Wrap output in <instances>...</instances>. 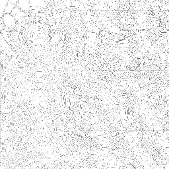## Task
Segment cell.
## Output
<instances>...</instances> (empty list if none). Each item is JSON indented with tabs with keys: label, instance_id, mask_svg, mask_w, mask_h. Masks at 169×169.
<instances>
[{
	"label": "cell",
	"instance_id": "6da1fadb",
	"mask_svg": "<svg viewBox=\"0 0 169 169\" xmlns=\"http://www.w3.org/2000/svg\"><path fill=\"white\" fill-rule=\"evenodd\" d=\"M4 21L5 25H6L7 27H13L15 23V19L14 17L12 15H10L9 14H5Z\"/></svg>",
	"mask_w": 169,
	"mask_h": 169
},
{
	"label": "cell",
	"instance_id": "7a4b0ae2",
	"mask_svg": "<svg viewBox=\"0 0 169 169\" xmlns=\"http://www.w3.org/2000/svg\"><path fill=\"white\" fill-rule=\"evenodd\" d=\"M29 1H19L17 5L19 7L21 8V9H22L23 11H26L29 9L30 7V4H29Z\"/></svg>",
	"mask_w": 169,
	"mask_h": 169
}]
</instances>
